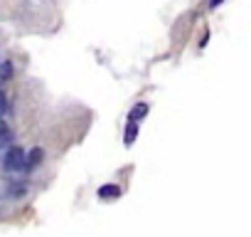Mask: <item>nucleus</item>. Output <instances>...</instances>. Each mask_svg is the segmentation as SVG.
I'll use <instances>...</instances> for the list:
<instances>
[{
    "mask_svg": "<svg viewBox=\"0 0 251 237\" xmlns=\"http://www.w3.org/2000/svg\"><path fill=\"white\" fill-rule=\"evenodd\" d=\"M3 168L8 173H18V171H25V151L20 146H10L5 158H3Z\"/></svg>",
    "mask_w": 251,
    "mask_h": 237,
    "instance_id": "1",
    "label": "nucleus"
},
{
    "mask_svg": "<svg viewBox=\"0 0 251 237\" xmlns=\"http://www.w3.org/2000/svg\"><path fill=\"white\" fill-rule=\"evenodd\" d=\"M13 146V131H10V126L0 118V151H5V148H10Z\"/></svg>",
    "mask_w": 251,
    "mask_h": 237,
    "instance_id": "2",
    "label": "nucleus"
},
{
    "mask_svg": "<svg viewBox=\"0 0 251 237\" xmlns=\"http://www.w3.org/2000/svg\"><path fill=\"white\" fill-rule=\"evenodd\" d=\"M118 195H121V188L116 183H106L99 188V198H103V200H116Z\"/></svg>",
    "mask_w": 251,
    "mask_h": 237,
    "instance_id": "3",
    "label": "nucleus"
},
{
    "mask_svg": "<svg viewBox=\"0 0 251 237\" xmlns=\"http://www.w3.org/2000/svg\"><path fill=\"white\" fill-rule=\"evenodd\" d=\"M42 156H45L42 148H32L30 153H25V168H35V166H40V163H42Z\"/></svg>",
    "mask_w": 251,
    "mask_h": 237,
    "instance_id": "4",
    "label": "nucleus"
},
{
    "mask_svg": "<svg viewBox=\"0 0 251 237\" xmlns=\"http://www.w3.org/2000/svg\"><path fill=\"white\" fill-rule=\"evenodd\" d=\"M138 136V121H128V126H126V146H133Z\"/></svg>",
    "mask_w": 251,
    "mask_h": 237,
    "instance_id": "5",
    "label": "nucleus"
},
{
    "mask_svg": "<svg viewBox=\"0 0 251 237\" xmlns=\"http://www.w3.org/2000/svg\"><path fill=\"white\" fill-rule=\"evenodd\" d=\"M27 193V185L25 183H10L8 185V198H23Z\"/></svg>",
    "mask_w": 251,
    "mask_h": 237,
    "instance_id": "6",
    "label": "nucleus"
},
{
    "mask_svg": "<svg viewBox=\"0 0 251 237\" xmlns=\"http://www.w3.org/2000/svg\"><path fill=\"white\" fill-rule=\"evenodd\" d=\"M10 77H13V64L10 62H3V64H0V87L8 84Z\"/></svg>",
    "mask_w": 251,
    "mask_h": 237,
    "instance_id": "7",
    "label": "nucleus"
},
{
    "mask_svg": "<svg viewBox=\"0 0 251 237\" xmlns=\"http://www.w3.org/2000/svg\"><path fill=\"white\" fill-rule=\"evenodd\" d=\"M146 114H148V106H146V104H138V106L131 111V121H138V118L146 116Z\"/></svg>",
    "mask_w": 251,
    "mask_h": 237,
    "instance_id": "8",
    "label": "nucleus"
},
{
    "mask_svg": "<svg viewBox=\"0 0 251 237\" xmlns=\"http://www.w3.org/2000/svg\"><path fill=\"white\" fill-rule=\"evenodd\" d=\"M5 109H8V101H5V96H3V94H0V118H3Z\"/></svg>",
    "mask_w": 251,
    "mask_h": 237,
    "instance_id": "9",
    "label": "nucleus"
},
{
    "mask_svg": "<svg viewBox=\"0 0 251 237\" xmlns=\"http://www.w3.org/2000/svg\"><path fill=\"white\" fill-rule=\"evenodd\" d=\"M224 3V0H209V8H219Z\"/></svg>",
    "mask_w": 251,
    "mask_h": 237,
    "instance_id": "10",
    "label": "nucleus"
}]
</instances>
